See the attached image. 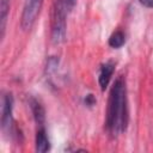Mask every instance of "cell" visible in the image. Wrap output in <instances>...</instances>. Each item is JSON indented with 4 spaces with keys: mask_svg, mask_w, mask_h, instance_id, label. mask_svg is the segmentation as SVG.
Returning a JSON list of instances; mask_svg holds the SVG:
<instances>
[{
    "mask_svg": "<svg viewBox=\"0 0 153 153\" xmlns=\"http://www.w3.org/2000/svg\"><path fill=\"white\" fill-rule=\"evenodd\" d=\"M128 126V100H127V87L123 78H118L110 91L105 127L108 133L116 137L117 135L126 131Z\"/></svg>",
    "mask_w": 153,
    "mask_h": 153,
    "instance_id": "6da1fadb",
    "label": "cell"
},
{
    "mask_svg": "<svg viewBox=\"0 0 153 153\" xmlns=\"http://www.w3.org/2000/svg\"><path fill=\"white\" fill-rule=\"evenodd\" d=\"M67 11H69L67 0H55L51 22V41L54 44H60L66 39Z\"/></svg>",
    "mask_w": 153,
    "mask_h": 153,
    "instance_id": "7a4b0ae2",
    "label": "cell"
},
{
    "mask_svg": "<svg viewBox=\"0 0 153 153\" xmlns=\"http://www.w3.org/2000/svg\"><path fill=\"white\" fill-rule=\"evenodd\" d=\"M12 114H13V97L8 92L2 96V108H1V129L5 134L8 135H13L14 133V121Z\"/></svg>",
    "mask_w": 153,
    "mask_h": 153,
    "instance_id": "3957f363",
    "label": "cell"
},
{
    "mask_svg": "<svg viewBox=\"0 0 153 153\" xmlns=\"http://www.w3.org/2000/svg\"><path fill=\"white\" fill-rule=\"evenodd\" d=\"M42 5L43 0H26L20 19V25L24 30H30L32 27L39 14Z\"/></svg>",
    "mask_w": 153,
    "mask_h": 153,
    "instance_id": "277c9868",
    "label": "cell"
},
{
    "mask_svg": "<svg viewBox=\"0 0 153 153\" xmlns=\"http://www.w3.org/2000/svg\"><path fill=\"white\" fill-rule=\"evenodd\" d=\"M114 72H115V63L112 61H106L105 63H103L100 66L99 75H98V82H99L102 91H105V88L108 87Z\"/></svg>",
    "mask_w": 153,
    "mask_h": 153,
    "instance_id": "5b68a950",
    "label": "cell"
},
{
    "mask_svg": "<svg viewBox=\"0 0 153 153\" xmlns=\"http://www.w3.org/2000/svg\"><path fill=\"white\" fill-rule=\"evenodd\" d=\"M29 105H30V109H31V112L33 115L36 124L38 127H43L44 121H45V111H44L43 105L36 98H32V97L29 100Z\"/></svg>",
    "mask_w": 153,
    "mask_h": 153,
    "instance_id": "8992f818",
    "label": "cell"
},
{
    "mask_svg": "<svg viewBox=\"0 0 153 153\" xmlns=\"http://www.w3.org/2000/svg\"><path fill=\"white\" fill-rule=\"evenodd\" d=\"M35 143H36V151L44 153L48 152L50 149V141L49 137L47 135V131L44 129V127H39L37 133H36V139H35Z\"/></svg>",
    "mask_w": 153,
    "mask_h": 153,
    "instance_id": "52a82bcc",
    "label": "cell"
},
{
    "mask_svg": "<svg viewBox=\"0 0 153 153\" xmlns=\"http://www.w3.org/2000/svg\"><path fill=\"white\" fill-rule=\"evenodd\" d=\"M11 0H0V37L4 38Z\"/></svg>",
    "mask_w": 153,
    "mask_h": 153,
    "instance_id": "ba28073f",
    "label": "cell"
},
{
    "mask_svg": "<svg viewBox=\"0 0 153 153\" xmlns=\"http://www.w3.org/2000/svg\"><path fill=\"white\" fill-rule=\"evenodd\" d=\"M126 43V35L123 31L121 30H116L111 33V36L109 37V45L111 48H115V49H118L121 48L123 44Z\"/></svg>",
    "mask_w": 153,
    "mask_h": 153,
    "instance_id": "9c48e42d",
    "label": "cell"
},
{
    "mask_svg": "<svg viewBox=\"0 0 153 153\" xmlns=\"http://www.w3.org/2000/svg\"><path fill=\"white\" fill-rule=\"evenodd\" d=\"M57 66H59V59L56 56H50L47 61V67H45V72L48 74H51L54 72L57 71Z\"/></svg>",
    "mask_w": 153,
    "mask_h": 153,
    "instance_id": "30bf717a",
    "label": "cell"
},
{
    "mask_svg": "<svg viewBox=\"0 0 153 153\" xmlns=\"http://www.w3.org/2000/svg\"><path fill=\"white\" fill-rule=\"evenodd\" d=\"M84 103H85V105L91 108L96 104V98L93 97V94H86V97L84 98Z\"/></svg>",
    "mask_w": 153,
    "mask_h": 153,
    "instance_id": "8fae6325",
    "label": "cell"
},
{
    "mask_svg": "<svg viewBox=\"0 0 153 153\" xmlns=\"http://www.w3.org/2000/svg\"><path fill=\"white\" fill-rule=\"evenodd\" d=\"M139 2L147 8H153V0H139Z\"/></svg>",
    "mask_w": 153,
    "mask_h": 153,
    "instance_id": "7c38bea8",
    "label": "cell"
},
{
    "mask_svg": "<svg viewBox=\"0 0 153 153\" xmlns=\"http://www.w3.org/2000/svg\"><path fill=\"white\" fill-rule=\"evenodd\" d=\"M76 4V0H67V5H68V10L71 11Z\"/></svg>",
    "mask_w": 153,
    "mask_h": 153,
    "instance_id": "4fadbf2b",
    "label": "cell"
}]
</instances>
